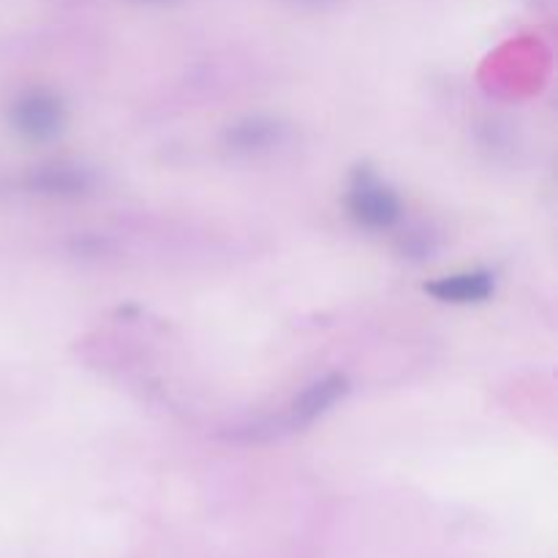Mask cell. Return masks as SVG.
<instances>
[{
	"mask_svg": "<svg viewBox=\"0 0 558 558\" xmlns=\"http://www.w3.org/2000/svg\"><path fill=\"white\" fill-rule=\"evenodd\" d=\"M349 210L363 227L387 229L398 221L401 207L396 194L374 172H357L349 191Z\"/></svg>",
	"mask_w": 558,
	"mask_h": 558,
	"instance_id": "1",
	"label": "cell"
},
{
	"mask_svg": "<svg viewBox=\"0 0 558 558\" xmlns=\"http://www.w3.org/2000/svg\"><path fill=\"white\" fill-rule=\"evenodd\" d=\"M14 125L31 140H49L63 125V107L49 93L33 90L14 104Z\"/></svg>",
	"mask_w": 558,
	"mask_h": 558,
	"instance_id": "2",
	"label": "cell"
},
{
	"mask_svg": "<svg viewBox=\"0 0 558 558\" xmlns=\"http://www.w3.org/2000/svg\"><path fill=\"white\" fill-rule=\"evenodd\" d=\"M428 292L441 303H483L494 292V276L490 272H463V276H447L430 283Z\"/></svg>",
	"mask_w": 558,
	"mask_h": 558,
	"instance_id": "3",
	"label": "cell"
},
{
	"mask_svg": "<svg viewBox=\"0 0 558 558\" xmlns=\"http://www.w3.org/2000/svg\"><path fill=\"white\" fill-rule=\"evenodd\" d=\"M341 392H343V379H338V376L316 381V385L308 387V390L303 392V398L294 403V414L300 417V423H311V420L319 417L322 412H327V407H332Z\"/></svg>",
	"mask_w": 558,
	"mask_h": 558,
	"instance_id": "4",
	"label": "cell"
}]
</instances>
